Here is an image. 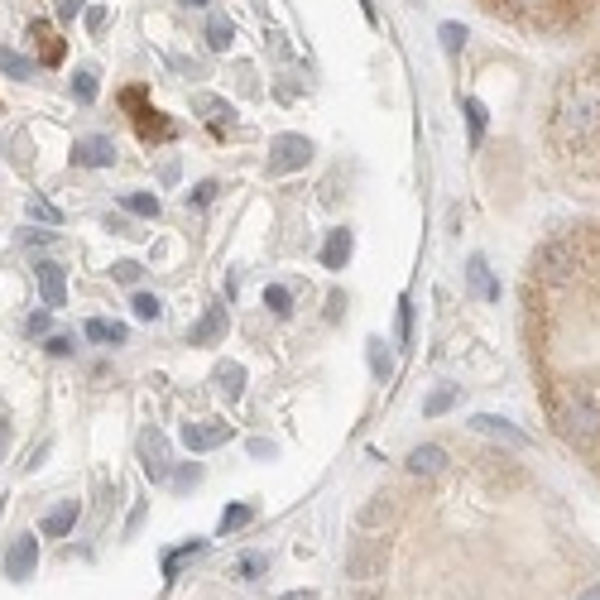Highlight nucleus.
Instances as JSON below:
<instances>
[{"instance_id":"f257e3e1","label":"nucleus","mask_w":600,"mask_h":600,"mask_svg":"<svg viewBox=\"0 0 600 600\" xmlns=\"http://www.w3.org/2000/svg\"><path fill=\"white\" fill-rule=\"evenodd\" d=\"M557 428L567 442L576 447H596L600 442V408L586 399V394H567L562 404H557Z\"/></svg>"},{"instance_id":"f03ea898","label":"nucleus","mask_w":600,"mask_h":600,"mask_svg":"<svg viewBox=\"0 0 600 600\" xmlns=\"http://www.w3.org/2000/svg\"><path fill=\"white\" fill-rule=\"evenodd\" d=\"M312 159V140L308 135H279V140H269V178H284V173H298V168H308Z\"/></svg>"},{"instance_id":"7ed1b4c3","label":"nucleus","mask_w":600,"mask_h":600,"mask_svg":"<svg viewBox=\"0 0 600 600\" xmlns=\"http://www.w3.org/2000/svg\"><path fill=\"white\" fill-rule=\"evenodd\" d=\"M384 562H389L384 543L365 538V543H360V548L346 557V576H356V581H375V576H384Z\"/></svg>"},{"instance_id":"20e7f679","label":"nucleus","mask_w":600,"mask_h":600,"mask_svg":"<svg viewBox=\"0 0 600 600\" xmlns=\"http://www.w3.org/2000/svg\"><path fill=\"white\" fill-rule=\"evenodd\" d=\"M221 442H231V423H216V418L183 423V447H188V452H216Z\"/></svg>"},{"instance_id":"39448f33","label":"nucleus","mask_w":600,"mask_h":600,"mask_svg":"<svg viewBox=\"0 0 600 600\" xmlns=\"http://www.w3.org/2000/svg\"><path fill=\"white\" fill-rule=\"evenodd\" d=\"M140 461H144V476L149 480H168V442L159 428H144L140 432Z\"/></svg>"},{"instance_id":"423d86ee","label":"nucleus","mask_w":600,"mask_h":600,"mask_svg":"<svg viewBox=\"0 0 600 600\" xmlns=\"http://www.w3.org/2000/svg\"><path fill=\"white\" fill-rule=\"evenodd\" d=\"M34 567H39V538H34V533H20V538L5 548V576H10V581H24Z\"/></svg>"},{"instance_id":"0eeeda50","label":"nucleus","mask_w":600,"mask_h":600,"mask_svg":"<svg viewBox=\"0 0 600 600\" xmlns=\"http://www.w3.org/2000/svg\"><path fill=\"white\" fill-rule=\"evenodd\" d=\"M34 284H39L44 308H63V303H68V279H63V264L39 260V264H34Z\"/></svg>"},{"instance_id":"6e6552de","label":"nucleus","mask_w":600,"mask_h":600,"mask_svg":"<svg viewBox=\"0 0 600 600\" xmlns=\"http://www.w3.org/2000/svg\"><path fill=\"white\" fill-rule=\"evenodd\" d=\"M72 164L77 168H111L116 164V144L106 135H87V140L72 144Z\"/></svg>"},{"instance_id":"1a4fd4ad","label":"nucleus","mask_w":600,"mask_h":600,"mask_svg":"<svg viewBox=\"0 0 600 600\" xmlns=\"http://www.w3.org/2000/svg\"><path fill=\"white\" fill-rule=\"evenodd\" d=\"M533 269H538V274H548V279H562L567 269H576V245H572V240H557V245H548V250H538Z\"/></svg>"},{"instance_id":"9d476101","label":"nucleus","mask_w":600,"mask_h":600,"mask_svg":"<svg viewBox=\"0 0 600 600\" xmlns=\"http://www.w3.org/2000/svg\"><path fill=\"white\" fill-rule=\"evenodd\" d=\"M351 245H356L351 231H346V226H332V231H327V245H322V264H327V269H346Z\"/></svg>"},{"instance_id":"9b49d317","label":"nucleus","mask_w":600,"mask_h":600,"mask_svg":"<svg viewBox=\"0 0 600 600\" xmlns=\"http://www.w3.org/2000/svg\"><path fill=\"white\" fill-rule=\"evenodd\" d=\"M408 471H413V476H442V471H447V452H442V447H413V452H408Z\"/></svg>"},{"instance_id":"f8f14e48","label":"nucleus","mask_w":600,"mask_h":600,"mask_svg":"<svg viewBox=\"0 0 600 600\" xmlns=\"http://www.w3.org/2000/svg\"><path fill=\"white\" fill-rule=\"evenodd\" d=\"M72 524H77V500H63L58 509H48L39 528H44V538H68Z\"/></svg>"},{"instance_id":"ddd939ff","label":"nucleus","mask_w":600,"mask_h":600,"mask_svg":"<svg viewBox=\"0 0 600 600\" xmlns=\"http://www.w3.org/2000/svg\"><path fill=\"white\" fill-rule=\"evenodd\" d=\"M216 389H221V399H231L236 404L240 394H245V365H236V360H226V365H216Z\"/></svg>"},{"instance_id":"4468645a","label":"nucleus","mask_w":600,"mask_h":600,"mask_svg":"<svg viewBox=\"0 0 600 600\" xmlns=\"http://www.w3.org/2000/svg\"><path fill=\"white\" fill-rule=\"evenodd\" d=\"M221 332H226V308H207L202 312V322L188 332V341L192 346H207V341H216Z\"/></svg>"},{"instance_id":"2eb2a0df","label":"nucleus","mask_w":600,"mask_h":600,"mask_svg":"<svg viewBox=\"0 0 600 600\" xmlns=\"http://www.w3.org/2000/svg\"><path fill=\"white\" fill-rule=\"evenodd\" d=\"M471 428L476 432H490V437H504V442H514V447H528V437L519 428H509L504 418H490V413H480V418H471Z\"/></svg>"},{"instance_id":"dca6fc26","label":"nucleus","mask_w":600,"mask_h":600,"mask_svg":"<svg viewBox=\"0 0 600 600\" xmlns=\"http://www.w3.org/2000/svg\"><path fill=\"white\" fill-rule=\"evenodd\" d=\"M192 106H197V111H202V116L212 120L216 130H226V125H231V116H236V111H231V106H226V101H221V96H192Z\"/></svg>"},{"instance_id":"f3484780","label":"nucleus","mask_w":600,"mask_h":600,"mask_svg":"<svg viewBox=\"0 0 600 600\" xmlns=\"http://www.w3.org/2000/svg\"><path fill=\"white\" fill-rule=\"evenodd\" d=\"M29 39L44 48V63H63V39H53V29H48L44 20L29 24Z\"/></svg>"},{"instance_id":"a211bd4d","label":"nucleus","mask_w":600,"mask_h":600,"mask_svg":"<svg viewBox=\"0 0 600 600\" xmlns=\"http://www.w3.org/2000/svg\"><path fill=\"white\" fill-rule=\"evenodd\" d=\"M466 274H471V288H476L480 298H490V303L500 298V284L490 279V269H485V260H480V255H471V264H466Z\"/></svg>"},{"instance_id":"6ab92c4d","label":"nucleus","mask_w":600,"mask_h":600,"mask_svg":"<svg viewBox=\"0 0 600 600\" xmlns=\"http://www.w3.org/2000/svg\"><path fill=\"white\" fill-rule=\"evenodd\" d=\"M231 39H236V24L226 20V15H212V20H207V48H212V53H226Z\"/></svg>"},{"instance_id":"aec40b11","label":"nucleus","mask_w":600,"mask_h":600,"mask_svg":"<svg viewBox=\"0 0 600 600\" xmlns=\"http://www.w3.org/2000/svg\"><path fill=\"white\" fill-rule=\"evenodd\" d=\"M120 207H125L130 216L154 221V216H159V197H154V192H125V197H120Z\"/></svg>"},{"instance_id":"412c9836","label":"nucleus","mask_w":600,"mask_h":600,"mask_svg":"<svg viewBox=\"0 0 600 600\" xmlns=\"http://www.w3.org/2000/svg\"><path fill=\"white\" fill-rule=\"evenodd\" d=\"M87 336H92V341H106V346H120V341H125V322H106V317H92V322H87Z\"/></svg>"},{"instance_id":"4be33fe9","label":"nucleus","mask_w":600,"mask_h":600,"mask_svg":"<svg viewBox=\"0 0 600 600\" xmlns=\"http://www.w3.org/2000/svg\"><path fill=\"white\" fill-rule=\"evenodd\" d=\"M0 72H10L15 82H29V77H34V63H29L24 53H15V48H0Z\"/></svg>"},{"instance_id":"5701e85b","label":"nucleus","mask_w":600,"mask_h":600,"mask_svg":"<svg viewBox=\"0 0 600 600\" xmlns=\"http://www.w3.org/2000/svg\"><path fill=\"white\" fill-rule=\"evenodd\" d=\"M202 548H207V543H202V538H192V543H183V548L168 552V557H164V576H168V581H173V576H178V567H183L188 557H197Z\"/></svg>"},{"instance_id":"b1692460","label":"nucleus","mask_w":600,"mask_h":600,"mask_svg":"<svg viewBox=\"0 0 600 600\" xmlns=\"http://www.w3.org/2000/svg\"><path fill=\"white\" fill-rule=\"evenodd\" d=\"M264 308L279 312V317H288V312H293V293H288L284 284H269V288H264Z\"/></svg>"},{"instance_id":"393cba45","label":"nucleus","mask_w":600,"mask_h":600,"mask_svg":"<svg viewBox=\"0 0 600 600\" xmlns=\"http://www.w3.org/2000/svg\"><path fill=\"white\" fill-rule=\"evenodd\" d=\"M72 96H77V101H96V68L72 72Z\"/></svg>"},{"instance_id":"a878e982","label":"nucleus","mask_w":600,"mask_h":600,"mask_svg":"<svg viewBox=\"0 0 600 600\" xmlns=\"http://www.w3.org/2000/svg\"><path fill=\"white\" fill-rule=\"evenodd\" d=\"M130 308H135L140 322H159V317H164V303H159L154 293H135V303H130Z\"/></svg>"},{"instance_id":"bb28decb","label":"nucleus","mask_w":600,"mask_h":600,"mask_svg":"<svg viewBox=\"0 0 600 600\" xmlns=\"http://www.w3.org/2000/svg\"><path fill=\"white\" fill-rule=\"evenodd\" d=\"M389 519V495H375V500L360 509V528H375V524H384Z\"/></svg>"},{"instance_id":"cd10ccee","label":"nucleus","mask_w":600,"mask_h":600,"mask_svg":"<svg viewBox=\"0 0 600 600\" xmlns=\"http://www.w3.org/2000/svg\"><path fill=\"white\" fill-rule=\"evenodd\" d=\"M452 404H456V389H437V394H428V399H423V418H442Z\"/></svg>"},{"instance_id":"c85d7f7f","label":"nucleus","mask_w":600,"mask_h":600,"mask_svg":"<svg viewBox=\"0 0 600 600\" xmlns=\"http://www.w3.org/2000/svg\"><path fill=\"white\" fill-rule=\"evenodd\" d=\"M250 519H255V509H250V504H231V509L221 514V533H236V528H245Z\"/></svg>"},{"instance_id":"c756f323","label":"nucleus","mask_w":600,"mask_h":600,"mask_svg":"<svg viewBox=\"0 0 600 600\" xmlns=\"http://www.w3.org/2000/svg\"><path fill=\"white\" fill-rule=\"evenodd\" d=\"M370 370H375L380 380H389V375H394V356L384 351V341H370Z\"/></svg>"},{"instance_id":"7c9ffc66","label":"nucleus","mask_w":600,"mask_h":600,"mask_svg":"<svg viewBox=\"0 0 600 600\" xmlns=\"http://www.w3.org/2000/svg\"><path fill=\"white\" fill-rule=\"evenodd\" d=\"M466 120H471V144H480V135H485V106H480L476 96H466Z\"/></svg>"},{"instance_id":"2f4dec72","label":"nucleus","mask_w":600,"mask_h":600,"mask_svg":"<svg viewBox=\"0 0 600 600\" xmlns=\"http://www.w3.org/2000/svg\"><path fill=\"white\" fill-rule=\"evenodd\" d=\"M504 10H509V15H533V20H538V10H548V5H557V0H500Z\"/></svg>"},{"instance_id":"473e14b6","label":"nucleus","mask_w":600,"mask_h":600,"mask_svg":"<svg viewBox=\"0 0 600 600\" xmlns=\"http://www.w3.org/2000/svg\"><path fill=\"white\" fill-rule=\"evenodd\" d=\"M140 274H144V264H135V260H116V264H111V279H116V284H135Z\"/></svg>"},{"instance_id":"72a5a7b5","label":"nucleus","mask_w":600,"mask_h":600,"mask_svg":"<svg viewBox=\"0 0 600 600\" xmlns=\"http://www.w3.org/2000/svg\"><path fill=\"white\" fill-rule=\"evenodd\" d=\"M197 480H202V466L188 461V466H178V471H173V490H192Z\"/></svg>"},{"instance_id":"f704fd0d","label":"nucleus","mask_w":600,"mask_h":600,"mask_svg":"<svg viewBox=\"0 0 600 600\" xmlns=\"http://www.w3.org/2000/svg\"><path fill=\"white\" fill-rule=\"evenodd\" d=\"M437 34H442V48H447V53H461V44H466V29H461V24H442Z\"/></svg>"},{"instance_id":"c9c22d12","label":"nucleus","mask_w":600,"mask_h":600,"mask_svg":"<svg viewBox=\"0 0 600 600\" xmlns=\"http://www.w3.org/2000/svg\"><path fill=\"white\" fill-rule=\"evenodd\" d=\"M264 567H269V557H260V552H250V557H240V567H236V572L245 576V581H255V576H260Z\"/></svg>"},{"instance_id":"e433bc0d","label":"nucleus","mask_w":600,"mask_h":600,"mask_svg":"<svg viewBox=\"0 0 600 600\" xmlns=\"http://www.w3.org/2000/svg\"><path fill=\"white\" fill-rule=\"evenodd\" d=\"M29 216H34V221H63V212H58L53 202H44V197H34V202H29Z\"/></svg>"},{"instance_id":"4c0bfd02","label":"nucleus","mask_w":600,"mask_h":600,"mask_svg":"<svg viewBox=\"0 0 600 600\" xmlns=\"http://www.w3.org/2000/svg\"><path fill=\"white\" fill-rule=\"evenodd\" d=\"M216 192H221V188H216V183H197V188L188 192V207H207V202H212Z\"/></svg>"},{"instance_id":"58836bf2","label":"nucleus","mask_w":600,"mask_h":600,"mask_svg":"<svg viewBox=\"0 0 600 600\" xmlns=\"http://www.w3.org/2000/svg\"><path fill=\"white\" fill-rule=\"evenodd\" d=\"M106 24H111V10H106V5H92V10H87V29H92V34H101Z\"/></svg>"},{"instance_id":"ea45409f","label":"nucleus","mask_w":600,"mask_h":600,"mask_svg":"<svg viewBox=\"0 0 600 600\" xmlns=\"http://www.w3.org/2000/svg\"><path fill=\"white\" fill-rule=\"evenodd\" d=\"M24 332H29V336H44V332H48V308H44V312H34V317L24 322Z\"/></svg>"},{"instance_id":"a19ab883","label":"nucleus","mask_w":600,"mask_h":600,"mask_svg":"<svg viewBox=\"0 0 600 600\" xmlns=\"http://www.w3.org/2000/svg\"><path fill=\"white\" fill-rule=\"evenodd\" d=\"M72 351V336H48V356H68Z\"/></svg>"},{"instance_id":"79ce46f5","label":"nucleus","mask_w":600,"mask_h":600,"mask_svg":"<svg viewBox=\"0 0 600 600\" xmlns=\"http://www.w3.org/2000/svg\"><path fill=\"white\" fill-rule=\"evenodd\" d=\"M82 10V0H58V20H72Z\"/></svg>"},{"instance_id":"37998d69","label":"nucleus","mask_w":600,"mask_h":600,"mask_svg":"<svg viewBox=\"0 0 600 600\" xmlns=\"http://www.w3.org/2000/svg\"><path fill=\"white\" fill-rule=\"evenodd\" d=\"M279 600H317V591H288V596H279Z\"/></svg>"},{"instance_id":"c03bdc74","label":"nucleus","mask_w":600,"mask_h":600,"mask_svg":"<svg viewBox=\"0 0 600 600\" xmlns=\"http://www.w3.org/2000/svg\"><path fill=\"white\" fill-rule=\"evenodd\" d=\"M5 447H10V423H0V456H5Z\"/></svg>"},{"instance_id":"a18cd8bd","label":"nucleus","mask_w":600,"mask_h":600,"mask_svg":"<svg viewBox=\"0 0 600 600\" xmlns=\"http://www.w3.org/2000/svg\"><path fill=\"white\" fill-rule=\"evenodd\" d=\"M576 600H600V586H586V591H581Z\"/></svg>"},{"instance_id":"49530a36","label":"nucleus","mask_w":600,"mask_h":600,"mask_svg":"<svg viewBox=\"0 0 600 600\" xmlns=\"http://www.w3.org/2000/svg\"><path fill=\"white\" fill-rule=\"evenodd\" d=\"M183 5H188V10H202V5H207V0H183Z\"/></svg>"},{"instance_id":"de8ad7c7","label":"nucleus","mask_w":600,"mask_h":600,"mask_svg":"<svg viewBox=\"0 0 600 600\" xmlns=\"http://www.w3.org/2000/svg\"><path fill=\"white\" fill-rule=\"evenodd\" d=\"M0 514H5V495H0Z\"/></svg>"}]
</instances>
